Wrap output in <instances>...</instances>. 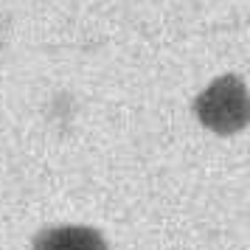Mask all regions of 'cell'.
Masks as SVG:
<instances>
[{
    "label": "cell",
    "mask_w": 250,
    "mask_h": 250,
    "mask_svg": "<svg viewBox=\"0 0 250 250\" xmlns=\"http://www.w3.org/2000/svg\"><path fill=\"white\" fill-rule=\"evenodd\" d=\"M34 250H107V245L90 228H54L37 239Z\"/></svg>",
    "instance_id": "cell-1"
}]
</instances>
